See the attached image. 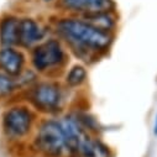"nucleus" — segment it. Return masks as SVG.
I'll return each mask as SVG.
<instances>
[{
    "label": "nucleus",
    "mask_w": 157,
    "mask_h": 157,
    "mask_svg": "<svg viewBox=\"0 0 157 157\" xmlns=\"http://www.w3.org/2000/svg\"><path fill=\"white\" fill-rule=\"evenodd\" d=\"M19 88L20 87L16 77L9 75L0 71V100L11 97Z\"/></svg>",
    "instance_id": "ddd939ff"
},
{
    "label": "nucleus",
    "mask_w": 157,
    "mask_h": 157,
    "mask_svg": "<svg viewBox=\"0 0 157 157\" xmlns=\"http://www.w3.org/2000/svg\"><path fill=\"white\" fill-rule=\"evenodd\" d=\"M61 5L66 10L82 16L113 13L115 8L113 0H61Z\"/></svg>",
    "instance_id": "423d86ee"
},
{
    "label": "nucleus",
    "mask_w": 157,
    "mask_h": 157,
    "mask_svg": "<svg viewBox=\"0 0 157 157\" xmlns=\"http://www.w3.org/2000/svg\"><path fill=\"white\" fill-rule=\"evenodd\" d=\"M44 2H46V3H50V2H53V0H44Z\"/></svg>",
    "instance_id": "2eb2a0df"
},
{
    "label": "nucleus",
    "mask_w": 157,
    "mask_h": 157,
    "mask_svg": "<svg viewBox=\"0 0 157 157\" xmlns=\"http://www.w3.org/2000/svg\"><path fill=\"white\" fill-rule=\"evenodd\" d=\"M83 19L86 21H88L89 24H92L93 26L105 31V32H110L114 30L115 27V19L113 17L111 13H101V14H94V15H88V16H83Z\"/></svg>",
    "instance_id": "f8f14e48"
},
{
    "label": "nucleus",
    "mask_w": 157,
    "mask_h": 157,
    "mask_svg": "<svg viewBox=\"0 0 157 157\" xmlns=\"http://www.w3.org/2000/svg\"><path fill=\"white\" fill-rule=\"evenodd\" d=\"M67 62V52L57 38H50L32 48L31 64L37 73H48L61 69Z\"/></svg>",
    "instance_id": "7ed1b4c3"
},
{
    "label": "nucleus",
    "mask_w": 157,
    "mask_h": 157,
    "mask_svg": "<svg viewBox=\"0 0 157 157\" xmlns=\"http://www.w3.org/2000/svg\"><path fill=\"white\" fill-rule=\"evenodd\" d=\"M56 32L61 40L83 61H92L108 52L113 36L82 19L66 17L56 24Z\"/></svg>",
    "instance_id": "f257e3e1"
},
{
    "label": "nucleus",
    "mask_w": 157,
    "mask_h": 157,
    "mask_svg": "<svg viewBox=\"0 0 157 157\" xmlns=\"http://www.w3.org/2000/svg\"><path fill=\"white\" fill-rule=\"evenodd\" d=\"M33 146L42 157L71 156L64 132L56 119H47L40 123L33 139Z\"/></svg>",
    "instance_id": "f03ea898"
},
{
    "label": "nucleus",
    "mask_w": 157,
    "mask_h": 157,
    "mask_svg": "<svg viewBox=\"0 0 157 157\" xmlns=\"http://www.w3.org/2000/svg\"><path fill=\"white\" fill-rule=\"evenodd\" d=\"M27 100L38 111L56 114L62 109L64 94L59 83L52 81H42L36 82L32 87L29 88Z\"/></svg>",
    "instance_id": "20e7f679"
},
{
    "label": "nucleus",
    "mask_w": 157,
    "mask_h": 157,
    "mask_svg": "<svg viewBox=\"0 0 157 157\" xmlns=\"http://www.w3.org/2000/svg\"><path fill=\"white\" fill-rule=\"evenodd\" d=\"M26 58L25 55L16 47H2L0 48V71L17 77L25 69Z\"/></svg>",
    "instance_id": "6e6552de"
},
{
    "label": "nucleus",
    "mask_w": 157,
    "mask_h": 157,
    "mask_svg": "<svg viewBox=\"0 0 157 157\" xmlns=\"http://www.w3.org/2000/svg\"><path fill=\"white\" fill-rule=\"evenodd\" d=\"M153 134L157 136V115H156V121H155V126H153Z\"/></svg>",
    "instance_id": "4468645a"
},
{
    "label": "nucleus",
    "mask_w": 157,
    "mask_h": 157,
    "mask_svg": "<svg viewBox=\"0 0 157 157\" xmlns=\"http://www.w3.org/2000/svg\"><path fill=\"white\" fill-rule=\"evenodd\" d=\"M88 78V72L84 66L82 64H74L69 68L66 74V84L69 88H78L86 83Z\"/></svg>",
    "instance_id": "9b49d317"
},
{
    "label": "nucleus",
    "mask_w": 157,
    "mask_h": 157,
    "mask_svg": "<svg viewBox=\"0 0 157 157\" xmlns=\"http://www.w3.org/2000/svg\"><path fill=\"white\" fill-rule=\"evenodd\" d=\"M19 24L20 19L8 16L0 21V45L2 47L19 46Z\"/></svg>",
    "instance_id": "9d476101"
},
{
    "label": "nucleus",
    "mask_w": 157,
    "mask_h": 157,
    "mask_svg": "<svg viewBox=\"0 0 157 157\" xmlns=\"http://www.w3.org/2000/svg\"><path fill=\"white\" fill-rule=\"evenodd\" d=\"M72 157H111V151L100 139L90 134L79 144Z\"/></svg>",
    "instance_id": "1a4fd4ad"
},
{
    "label": "nucleus",
    "mask_w": 157,
    "mask_h": 157,
    "mask_svg": "<svg viewBox=\"0 0 157 157\" xmlns=\"http://www.w3.org/2000/svg\"><path fill=\"white\" fill-rule=\"evenodd\" d=\"M35 115L26 105H14L3 115V131L9 140L19 141L25 139L33 126Z\"/></svg>",
    "instance_id": "39448f33"
},
{
    "label": "nucleus",
    "mask_w": 157,
    "mask_h": 157,
    "mask_svg": "<svg viewBox=\"0 0 157 157\" xmlns=\"http://www.w3.org/2000/svg\"><path fill=\"white\" fill-rule=\"evenodd\" d=\"M41 157H42V156H41Z\"/></svg>",
    "instance_id": "dca6fc26"
},
{
    "label": "nucleus",
    "mask_w": 157,
    "mask_h": 157,
    "mask_svg": "<svg viewBox=\"0 0 157 157\" xmlns=\"http://www.w3.org/2000/svg\"><path fill=\"white\" fill-rule=\"evenodd\" d=\"M46 30L40 22L33 19H21L19 24V46L24 48H33L45 40Z\"/></svg>",
    "instance_id": "0eeeda50"
}]
</instances>
